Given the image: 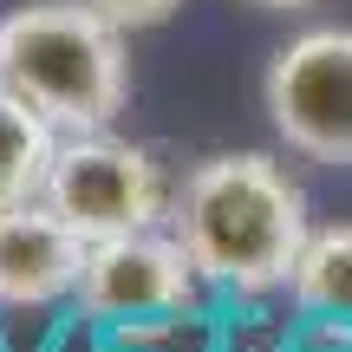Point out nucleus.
Segmentation results:
<instances>
[{
    "label": "nucleus",
    "mask_w": 352,
    "mask_h": 352,
    "mask_svg": "<svg viewBox=\"0 0 352 352\" xmlns=\"http://www.w3.org/2000/svg\"><path fill=\"white\" fill-rule=\"evenodd\" d=\"M170 235L189 248V261L209 287L261 300V294H280L294 280L314 215H307V189L287 176L280 157L215 151L176 183Z\"/></svg>",
    "instance_id": "f257e3e1"
},
{
    "label": "nucleus",
    "mask_w": 352,
    "mask_h": 352,
    "mask_svg": "<svg viewBox=\"0 0 352 352\" xmlns=\"http://www.w3.org/2000/svg\"><path fill=\"white\" fill-rule=\"evenodd\" d=\"M0 85H13L39 118L72 131H111L131 104L124 26L85 0H33L0 20Z\"/></svg>",
    "instance_id": "f03ea898"
},
{
    "label": "nucleus",
    "mask_w": 352,
    "mask_h": 352,
    "mask_svg": "<svg viewBox=\"0 0 352 352\" xmlns=\"http://www.w3.org/2000/svg\"><path fill=\"white\" fill-rule=\"evenodd\" d=\"M170 196L176 189L164 183V164L144 144H124L111 131H72V138H59V157H52V176H46V202L85 241L164 228Z\"/></svg>",
    "instance_id": "7ed1b4c3"
},
{
    "label": "nucleus",
    "mask_w": 352,
    "mask_h": 352,
    "mask_svg": "<svg viewBox=\"0 0 352 352\" xmlns=\"http://www.w3.org/2000/svg\"><path fill=\"white\" fill-rule=\"evenodd\" d=\"M261 104L307 164H352V26H307L267 59Z\"/></svg>",
    "instance_id": "20e7f679"
},
{
    "label": "nucleus",
    "mask_w": 352,
    "mask_h": 352,
    "mask_svg": "<svg viewBox=\"0 0 352 352\" xmlns=\"http://www.w3.org/2000/svg\"><path fill=\"white\" fill-rule=\"evenodd\" d=\"M209 280L196 274L189 248L170 228H138V235H104L85 248L72 300L98 327H144V320H183L202 307Z\"/></svg>",
    "instance_id": "39448f33"
},
{
    "label": "nucleus",
    "mask_w": 352,
    "mask_h": 352,
    "mask_svg": "<svg viewBox=\"0 0 352 352\" xmlns=\"http://www.w3.org/2000/svg\"><path fill=\"white\" fill-rule=\"evenodd\" d=\"M85 248L91 241L46 196L0 209V307L26 314V307L72 300L78 274H85Z\"/></svg>",
    "instance_id": "423d86ee"
},
{
    "label": "nucleus",
    "mask_w": 352,
    "mask_h": 352,
    "mask_svg": "<svg viewBox=\"0 0 352 352\" xmlns=\"http://www.w3.org/2000/svg\"><path fill=\"white\" fill-rule=\"evenodd\" d=\"M52 157H59V124L39 118L13 85H0V209L46 196Z\"/></svg>",
    "instance_id": "0eeeda50"
},
{
    "label": "nucleus",
    "mask_w": 352,
    "mask_h": 352,
    "mask_svg": "<svg viewBox=\"0 0 352 352\" xmlns=\"http://www.w3.org/2000/svg\"><path fill=\"white\" fill-rule=\"evenodd\" d=\"M287 300L300 320H333V327H352V222L314 228L294 261Z\"/></svg>",
    "instance_id": "6e6552de"
},
{
    "label": "nucleus",
    "mask_w": 352,
    "mask_h": 352,
    "mask_svg": "<svg viewBox=\"0 0 352 352\" xmlns=\"http://www.w3.org/2000/svg\"><path fill=\"white\" fill-rule=\"evenodd\" d=\"M85 7H98L111 26H124V33H151V26H164L183 0H85Z\"/></svg>",
    "instance_id": "1a4fd4ad"
},
{
    "label": "nucleus",
    "mask_w": 352,
    "mask_h": 352,
    "mask_svg": "<svg viewBox=\"0 0 352 352\" xmlns=\"http://www.w3.org/2000/svg\"><path fill=\"white\" fill-rule=\"evenodd\" d=\"M248 7H267V13H300V7H320V0H248Z\"/></svg>",
    "instance_id": "9d476101"
}]
</instances>
